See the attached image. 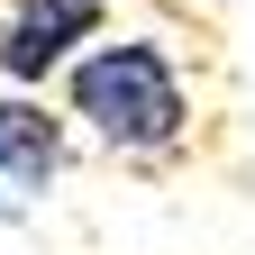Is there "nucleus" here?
Instances as JSON below:
<instances>
[{
    "mask_svg": "<svg viewBox=\"0 0 255 255\" xmlns=\"http://www.w3.org/2000/svg\"><path fill=\"white\" fill-rule=\"evenodd\" d=\"M73 119L128 155H164L191 128V101H182V73L155 37H119L73 64Z\"/></svg>",
    "mask_w": 255,
    "mask_h": 255,
    "instance_id": "nucleus-1",
    "label": "nucleus"
},
{
    "mask_svg": "<svg viewBox=\"0 0 255 255\" xmlns=\"http://www.w3.org/2000/svg\"><path fill=\"white\" fill-rule=\"evenodd\" d=\"M91 37H101V0H9L0 9V73L9 82H46Z\"/></svg>",
    "mask_w": 255,
    "mask_h": 255,
    "instance_id": "nucleus-2",
    "label": "nucleus"
},
{
    "mask_svg": "<svg viewBox=\"0 0 255 255\" xmlns=\"http://www.w3.org/2000/svg\"><path fill=\"white\" fill-rule=\"evenodd\" d=\"M55 164H64V119L37 101H0V191L27 201L55 182Z\"/></svg>",
    "mask_w": 255,
    "mask_h": 255,
    "instance_id": "nucleus-3",
    "label": "nucleus"
}]
</instances>
